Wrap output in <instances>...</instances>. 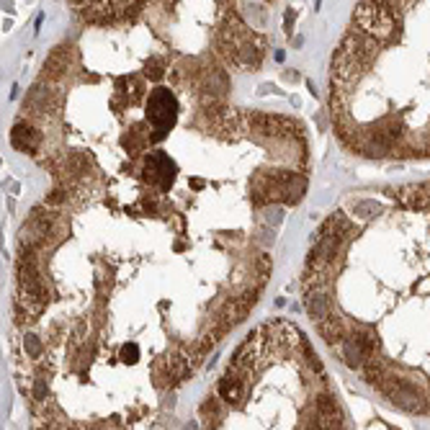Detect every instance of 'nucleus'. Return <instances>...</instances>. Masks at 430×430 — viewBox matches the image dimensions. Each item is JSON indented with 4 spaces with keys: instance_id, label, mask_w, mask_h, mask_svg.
I'll return each mask as SVG.
<instances>
[{
    "instance_id": "2",
    "label": "nucleus",
    "mask_w": 430,
    "mask_h": 430,
    "mask_svg": "<svg viewBox=\"0 0 430 430\" xmlns=\"http://www.w3.org/2000/svg\"><path fill=\"white\" fill-rule=\"evenodd\" d=\"M330 118L366 160H430V0H358L330 67Z\"/></svg>"
},
{
    "instance_id": "1",
    "label": "nucleus",
    "mask_w": 430,
    "mask_h": 430,
    "mask_svg": "<svg viewBox=\"0 0 430 430\" xmlns=\"http://www.w3.org/2000/svg\"><path fill=\"white\" fill-rule=\"evenodd\" d=\"M320 337L363 376L381 363V392L415 340H430V178L361 188L317 227L302 273Z\"/></svg>"
}]
</instances>
